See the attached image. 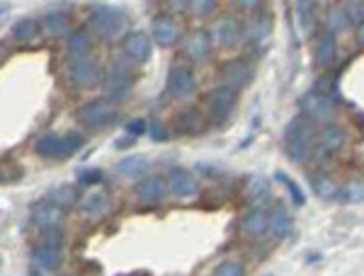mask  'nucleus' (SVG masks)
<instances>
[{
  "mask_svg": "<svg viewBox=\"0 0 364 276\" xmlns=\"http://www.w3.org/2000/svg\"><path fill=\"white\" fill-rule=\"evenodd\" d=\"M0 267H3V262H0Z\"/></svg>",
  "mask_w": 364,
  "mask_h": 276,
  "instance_id": "47",
  "label": "nucleus"
},
{
  "mask_svg": "<svg viewBox=\"0 0 364 276\" xmlns=\"http://www.w3.org/2000/svg\"><path fill=\"white\" fill-rule=\"evenodd\" d=\"M168 192L173 197H180V199H190V197H197L199 194V182L195 177V172L190 170H173L168 175Z\"/></svg>",
  "mask_w": 364,
  "mask_h": 276,
  "instance_id": "16",
  "label": "nucleus"
},
{
  "mask_svg": "<svg viewBox=\"0 0 364 276\" xmlns=\"http://www.w3.org/2000/svg\"><path fill=\"white\" fill-rule=\"evenodd\" d=\"M243 29V39L248 44H260L265 42V39L269 37V20L267 15H252L245 20V25L240 27Z\"/></svg>",
  "mask_w": 364,
  "mask_h": 276,
  "instance_id": "26",
  "label": "nucleus"
},
{
  "mask_svg": "<svg viewBox=\"0 0 364 276\" xmlns=\"http://www.w3.org/2000/svg\"><path fill=\"white\" fill-rule=\"evenodd\" d=\"M204 128V116L199 114L197 109H185V111H180V116H178V131L180 133H199Z\"/></svg>",
  "mask_w": 364,
  "mask_h": 276,
  "instance_id": "30",
  "label": "nucleus"
},
{
  "mask_svg": "<svg viewBox=\"0 0 364 276\" xmlns=\"http://www.w3.org/2000/svg\"><path fill=\"white\" fill-rule=\"evenodd\" d=\"M314 140H316V126L309 116L296 114L294 119L284 128V153L291 162H306L314 153Z\"/></svg>",
  "mask_w": 364,
  "mask_h": 276,
  "instance_id": "1",
  "label": "nucleus"
},
{
  "mask_svg": "<svg viewBox=\"0 0 364 276\" xmlns=\"http://www.w3.org/2000/svg\"><path fill=\"white\" fill-rule=\"evenodd\" d=\"M102 182V170H97V167H92V170H80V175H78V184L80 187H95Z\"/></svg>",
  "mask_w": 364,
  "mask_h": 276,
  "instance_id": "40",
  "label": "nucleus"
},
{
  "mask_svg": "<svg viewBox=\"0 0 364 276\" xmlns=\"http://www.w3.org/2000/svg\"><path fill=\"white\" fill-rule=\"evenodd\" d=\"M277 180H279V182H284V187H287V192H289V197H291V202H294V206H304V204H306V197H304L301 187H299L294 180H291V177H284L282 172H277Z\"/></svg>",
  "mask_w": 364,
  "mask_h": 276,
  "instance_id": "38",
  "label": "nucleus"
},
{
  "mask_svg": "<svg viewBox=\"0 0 364 276\" xmlns=\"http://www.w3.org/2000/svg\"><path fill=\"white\" fill-rule=\"evenodd\" d=\"M68 78L70 85L78 87V90H92L95 85L102 83V68L92 56H85L80 61H70L68 66Z\"/></svg>",
  "mask_w": 364,
  "mask_h": 276,
  "instance_id": "7",
  "label": "nucleus"
},
{
  "mask_svg": "<svg viewBox=\"0 0 364 276\" xmlns=\"http://www.w3.org/2000/svg\"><path fill=\"white\" fill-rule=\"evenodd\" d=\"M185 56L195 63H202L207 61L209 54H211V34L209 32H202V29H195L185 37Z\"/></svg>",
  "mask_w": 364,
  "mask_h": 276,
  "instance_id": "20",
  "label": "nucleus"
},
{
  "mask_svg": "<svg viewBox=\"0 0 364 276\" xmlns=\"http://www.w3.org/2000/svg\"><path fill=\"white\" fill-rule=\"evenodd\" d=\"M209 34H211V42L219 44L221 49H233V46H238L240 39H243L240 22L233 20V17H221V20H216Z\"/></svg>",
  "mask_w": 364,
  "mask_h": 276,
  "instance_id": "14",
  "label": "nucleus"
},
{
  "mask_svg": "<svg viewBox=\"0 0 364 276\" xmlns=\"http://www.w3.org/2000/svg\"><path fill=\"white\" fill-rule=\"evenodd\" d=\"M166 85H168V92L175 99H187L192 92L197 90L195 70H192L190 66H182V63H178V66H173L168 70Z\"/></svg>",
  "mask_w": 364,
  "mask_h": 276,
  "instance_id": "10",
  "label": "nucleus"
},
{
  "mask_svg": "<svg viewBox=\"0 0 364 276\" xmlns=\"http://www.w3.org/2000/svg\"><path fill=\"white\" fill-rule=\"evenodd\" d=\"M90 29L102 42H117L127 34V13L114 5H90Z\"/></svg>",
  "mask_w": 364,
  "mask_h": 276,
  "instance_id": "3",
  "label": "nucleus"
},
{
  "mask_svg": "<svg viewBox=\"0 0 364 276\" xmlns=\"http://www.w3.org/2000/svg\"><path fill=\"white\" fill-rule=\"evenodd\" d=\"M132 66H134V61L127 54H119L109 61V68L102 78V90L109 102L119 104L132 95V80H134Z\"/></svg>",
  "mask_w": 364,
  "mask_h": 276,
  "instance_id": "2",
  "label": "nucleus"
},
{
  "mask_svg": "<svg viewBox=\"0 0 364 276\" xmlns=\"http://www.w3.org/2000/svg\"><path fill=\"white\" fill-rule=\"evenodd\" d=\"M29 216H32V223L37 228H54V226H61L63 223V206H58L54 199L44 197L39 199L37 204H32L29 209Z\"/></svg>",
  "mask_w": 364,
  "mask_h": 276,
  "instance_id": "13",
  "label": "nucleus"
},
{
  "mask_svg": "<svg viewBox=\"0 0 364 276\" xmlns=\"http://www.w3.org/2000/svg\"><path fill=\"white\" fill-rule=\"evenodd\" d=\"M255 78V68L250 66L243 58H231L221 66V83L233 87V90H243L248 87Z\"/></svg>",
  "mask_w": 364,
  "mask_h": 276,
  "instance_id": "11",
  "label": "nucleus"
},
{
  "mask_svg": "<svg viewBox=\"0 0 364 276\" xmlns=\"http://www.w3.org/2000/svg\"><path fill=\"white\" fill-rule=\"evenodd\" d=\"M357 44H360V49H364V20L357 27Z\"/></svg>",
  "mask_w": 364,
  "mask_h": 276,
  "instance_id": "46",
  "label": "nucleus"
},
{
  "mask_svg": "<svg viewBox=\"0 0 364 276\" xmlns=\"http://www.w3.org/2000/svg\"><path fill=\"white\" fill-rule=\"evenodd\" d=\"M299 107H301V114L309 116L314 124H316V121L326 124V121L333 116V111H336V102L314 87V90L304 92L301 99H299Z\"/></svg>",
  "mask_w": 364,
  "mask_h": 276,
  "instance_id": "8",
  "label": "nucleus"
},
{
  "mask_svg": "<svg viewBox=\"0 0 364 276\" xmlns=\"http://www.w3.org/2000/svg\"><path fill=\"white\" fill-rule=\"evenodd\" d=\"M236 5L240 10H245V13H255V10L262 5V0H236Z\"/></svg>",
  "mask_w": 364,
  "mask_h": 276,
  "instance_id": "44",
  "label": "nucleus"
},
{
  "mask_svg": "<svg viewBox=\"0 0 364 276\" xmlns=\"http://www.w3.org/2000/svg\"><path fill=\"white\" fill-rule=\"evenodd\" d=\"M146 131H149V124H146L144 119H132L127 124V133H132V136H136V138L144 136Z\"/></svg>",
  "mask_w": 364,
  "mask_h": 276,
  "instance_id": "43",
  "label": "nucleus"
},
{
  "mask_svg": "<svg viewBox=\"0 0 364 276\" xmlns=\"http://www.w3.org/2000/svg\"><path fill=\"white\" fill-rule=\"evenodd\" d=\"M66 56L70 61H80L85 56H92V37L85 27H78L73 32H68L66 37Z\"/></svg>",
  "mask_w": 364,
  "mask_h": 276,
  "instance_id": "21",
  "label": "nucleus"
},
{
  "mask_svg": "<svg viewBox=\"0 0 364 276\" xmlns=\"http://www.w3.org/2000/svg\"><path fill=\"white\" fill-rule=\"evenodd\" d=\"M216 3L219 0H187V13H190L195 20H207V17L216 10Z\"/></svg>",
  "mask_w": 364,
  "mask_h": 276,
  "instance_id": "37",
  "label": "nucleus"
},
{
  "mask_svg": "<svg viewBox=\"0 0 364 276\" xmlns=\"http://www.w3.org/2000/svg\"><path fill=\"white\" fill-rule=\"evenodd\" d=\"M58 138H61V133H56V131H49V133H44V136H39L37 143H34V153H37L39 158H56Z\"/></svg>",
  "mask_w": 364,
  "mask_h": 276,
  "instance_id": "34",
  "label": "nucleus"
},
{
  "mask_svg": "<svg viewBox=\"0 0 364 276\" xmlns=\"http://www.w3.org/2000/svg\"><path fill=\"white\" fill-rule=\"evenodd\" d=\"M78 121L87 131H102V128L112 126L117 121V104L109 102L107 97L90 99L78 109Z\"/></svg>",
  "mask_w": 364,
  "mask_h": 276,
  "instance_id": "5",
  "label": "nucleus"
},
{
  "mask_svg": "<svg viewBox=\"0 0 364 276\" xmlns=\"http://www.w3.org/2000/svg\"><path fill=\"white\" fill-rule=\"evenodd\" d=\"M49 199H54L58 206L68 209V206H73V204L78 202V189H75L73 184H61V187H56V189H51Z\"/></svg>",
  "mask_w": 364,
  "mask_h": 276,
  "instance_id": "36",
  "label": "nucleus"
},
{
  "mask_svg": "<svg viewBox=\"0 0 364 276\" xmlns=\"http://www.w3.org/2000/svg\"><path fill=\"white\" fill-rule=\"evenodd\" d=\"M267 231H269V214L265 206H252L240 219V233L245 238H262Z\"/></svg>",
  "mask_w": 364,
  "mask_h": 276,
  "instance_id": "19",
  "label": "nucleus"
},
{
  "mask_svg": "<svg viewBox=\"0 0 364 276\" xmlns=\"http://www.w3.org/2000/svg\"><path fill=\"white\" fill-rule=\"evenodd\" d=\"M311 189L318 194L321 199H336L338 194H340V187L331 177H328L326 172L314 175V177H311Z\"/></svg>",
  "mask_w": 364,
  "mask_h": 276,
  "instance_id": "33",
  "label": "nucleus"
},
{
  "mask_svg": "<svg viewBox=\"0 0 364 276\" xmlns=\"http://www.w3.org/2000/svg\"><path fill=\"white\" fill-rule=\"evenodd\" d=\"M44 29L51 37H68L70 32V20L66 13H51L44 17Z\"/></svg>",
  "mask_w": 364,
  "mask_h": 276,
  "instance_id": "32",
  "label": "nucleus"
},
{
  "mask_svg": "<svg viewBox=\"0 0 364 276\" xmlns=\"http://www.w3.org/2000/svg\"><path fill=\"white\" fill-rule=\"evenodd\" d=\"M39 32H42V25H39L34 17H22V20H17L13 25V29H10L13 39H15V42H20V44L34 42V39L39 37Z\"/></svg>",
  "mask_w": 364,
  "mask_h": 276,
  "instance_id": "28",
  "label": "nucleus"
},
{
  "mask_svg": "<svg viewBox=\"0 0 364 276\" xmlns=\"http://www.w3.org/2000/svg\"><path fill=\"white\" fill-rule=\"evenodd\" d=\"M216 276H243L245 267L240 262H221L219 267L214 269Z\"/></svg>",
  "mask_w": 364,
  "mask_h": 276,
  "instance_id": "39",
  "label": "nucleus"
},
{
  "mask_svg": "<svg viewBox=\"0 0 364 276\" xmlns=\"http://www.w3.org/2000/svg\"><path fill=\"white\" fill-rule=\"evenodd\" d=\"M343 145H345V128H340L336 124H326L321 131H316L314 153H318V155H333Z\"/></svg>",
  "mask_w": 364,
  "mask_h": 276,
  "instance_id": "15",
  "label": "nucleus"
},
{
  "mask_svg": "<svg viewBox=\"0 0 364 276\" xmlns=\"http://www.w3.org/2000/svg\"><path fill=\"white\" fill-rule=\"evenodd\" d=\"M63 264V250L61 245L44 243L39 240L32 250V260H29V272L32 274H54Z\"/></svg>",
  "mask_w": 364,
  "mask_h": 276,
  "instance_id": "6",
  "label": "nucleus"
},
{
  "mask_svg": "<svg viewBox=\"0 0 364 276\" xmlns=\"http://www.w3.org/2000/svg\"><path fill=\"white\" fill-rule=\"evenodd\" d=\"M146 133H149V136L154 138L156 143H166V140H170V133H168V128L163 126V124H161V121H158V119H154V121H151V124H149V131H146Z\"/></svg>",
  "mask_w": 364,
  "mask_h": 276,
  "instance_id": "41",
  "label": "nucleus"
},
{
  "mask_svg": "<svg viewBox=\"0 0 364 276\" xmlns=\"http://www.w3.org/2000/svg\"><path fill=\"white\" fill-rule=\"evenodd\" d=\"M134 194L141 206H158L168 197V180H163L161 175H146L136 182Z\"/></svg>",
  "mask_w": 364,
  "mask_h": 276,
  "instance_id": "9",
  "label": "nucleus"
},
{
  "mask_svg": "<svg viewBox=\"0 0 364 276\" xmlns=\"http://www.w3.org/2000/svg\"><path fill=\"white\" fill-rule=\"evenodd\" d=\"M350 25H352V20H350L348 10H345V5H336V8L328 10V15H326L328 32H333V34L345 32V29H348Z\"/></svg>",
  "mask_w": 364,
  "mask_h": 276,
  "instance_id": "31",
  "label": "nucleus"
},
{
  "mask_svg": "<svg viewBox=\"0 0 364 276\" xmlns=\"http://www.w3.org/2000/svg\"><path fill=\"white\" fill-rule=\"evenodd\" d=\"M269 192H272V187H269V180L265 175H260V172L248 175V180H245V197H248V202L252 206H265Z\"/></svg>",
  "mask_w": 364,
  "mask_h": 276,
  "instance_id": "22",
  "label": "nucleus"
},
{
  "mask_svg": "<svg viewBox=\"0 0 364 276\" xmlns=\"http://www.w3.org/2000/svg\"><path fill=\"white\" fill-rule=\"evenodd\" d=\"M134 140H136V136H132V133H127V138L114 140V145H117V148H127V145H134Z\"/></svg>",
  "mask_w": 364,
  "mask_h": 276,
  "instance_id": "45",
  "label": "nucleus"
},
{
  "mask_svg": "<svg viewBox=\"0 0 364 276\" xmlns=\"http://www.w3.org/2000/svg\"><path fill=\"white\" fill-rule=\"evenodd\" d=\"M314 56H316V66L318 68H328L333 66L338 56V42H336V34L333 32H323L318 39H316L314 46Z\"/></svg>",
  "mask_w": 364,
  "mask_h": 276,
  "instance_id": "23",
  "label": "nucleus"
},
{
  "mask_svg": "<svg viewBox=\"0 0 364 276\" xmlns=\"http://www.w3.org/2000/svg\"><path fill=\"white\" fill-rule=\"evenodd\" d=\"M236 104H238V90H233V87H228L224 83L219 87H214V90L204 97L207 119L214 126H224L228 121V116L233 114V109H236Z\"/></svg>",
  "mask_w": 364,
  "mask_h": 276,
  "instance_id": "4",
  "label": "nucleus"
},
{
  "mask_svg": "<svg viewBox=\"0 0 364 276\" xmlns=\"http://www.w3.org/2000/svg\"><path fill=\"white\" fill-rule=\"evenodd\" d=\"M291 228H294V223H291V216L287 214L284 209H274L272 214H269V231L267 233H272L277 240L287 238V235L291 233Z\"/></svg>",
  "mask_w": 364,
  "mask_h": 276,
  "instance_id": "29",
  "label": "nucleus"
},
{
  "mask_svg": "<svg viewBox=\"0 0 364 276\" xmlns=\"http://www.w3.org/2000/svg\"><path fill=\"white\" fill-rule=\"evenodd\" d=\"M87 143V138L80 131H68L61 133L58 138V153H56V160H68L70 155H75L78 150H83Z\"/></svg>",
  "mask_w": 364,
  "mask_h": 276,
  "instance_id": "27",
  "label": "nucleus"
},
{
  "mask_svg": "<svg viewBox=\"0 0 364 276\" xmlns=\"http://www.w3.org/2000/svg\"><path fill=\"white\" fill-rule=\"evenodd\" d=\"M122 49H124V54L132 58L136 66L149 63L151 56H154V42H151V37L144 32H127L124 42H122Z\"/></svg>",
  "mask_w": 364,
  "mask_h": 276,
  "instance_id": "12",
  "label": "nucleus"
},
{
  "mask_svg": "<svg viewBox=\"0 0 364 276\" xmlns=\"http://www.w3.org/2000/svg\"><path fill=\"white\" fill-rule=\"evenodd\" d=\"M80 209H83V214L90 216V219H100V216H105L109 211V194L90 187V192L80 199Z\"/></svg>",
  "mask_w": 364,
  "mask_h": 276,
  "instance_id": "24",
  "label": "nucleus"
},
{
  "mask_svg": "<svg viewBox=\"0 0 364 276\" xmlns=\"http://www.w3.org/2000/svg\"><path fill=\"white\" fill-rule=\"evenodd\" d=\"M345 10H348L352 22H362L364 20V0H350V3L345 5Z\"/></svg>",
  "mask_w": 364,
  "mask_h": 276,
  "instance_id": "42",
  "label": "nucleus"
},
{
  "mask_svg": "<svg viewBox=\"0 0 364 276\" xmlns=\"http://www.w3.org/2000/svg\"><path fill=\"white\" fill-rule=\"evenodd\" d=\"M340 199L345 204H362L364 202V180H350L345 187H340Z\"/></svg>",
  "mask_w": 364,
  "mask_h": 276,
  "instance_id": "35",
  "label": "nucleus"
},
{
  "mask_svg": "<svg viewBox=\"0 0 364 276\" xmlns=\"http://www.w3.org/2000/svg\"><path fill=\"white\" fill-rule=\"evenodd\" d=\"M296 13V29L301 37H311L316 27V5L314 0H294Z\"/></svg>",
  "mask_w": 364,
  "mask_h": 276,
  "instance_id": "25",
  "label": "nucleus"
},
{
  "mask_svg": "<svg viewBox=\"0 0 364 276\" xmlns=\"http://www.w3.org/2000/svg\"><path fill=\"white\" fill-rule=\"evenodd\" d=\"M114 172L119 175L122 180L139 182L141 177H146V175L151 172V160L146 155H136V153H132V155H124L119 162H117Z\"/></svg>",
  "mask_w": 364,
  "mask_h": 276,
  "instance_id": "18",
  "label": "nucleus"
},
{
  "mask_svg": "<svg viewBox=\"0 0 364 276\" xmlns=\"http://www.w3.org/2000/svg\"><path fill=\"white\" fill-rule=\"evenodd\" d=\"M151 39L158 44V46H175L180 39V27L175 22L173 15H158L151 25Z\"/></svg>",
  "mask_w": 364,
  "mask_h": 276,
  "instance_id": "17",
  "label": "nucleus"
}]
</instances>
